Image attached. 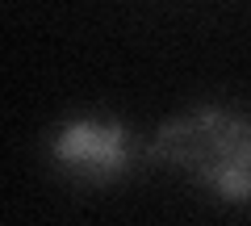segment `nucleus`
I'll return each mask as SVG.
<instances>
[{
	"mask_svg": "<svg viewBox=\"0 0 251 226\" xmlns=\"http://www.w3.org/2000/svg\"><path fill=\"white\" fill-rule=\"evenodd\" d=\"M126 159H130V130L126 126H105V138L92 151V159L80 168V176L92 180V184H109L126 172Z\"/></svg>",
	"mask_w": 251,
	"mask_h": 226,
	"instance_id": "f257e3e1",
	"label": "nucleus"
},
{
	"mask_svg": "<svg viewBox=\"0 0 251 226\" xmlns=\"http://www.w3.org/2000/svg\"><path fill=\"white\" fill-rule=\"evenodd\" d=\"M100 138H105V126H97V122H72V126L54 138L50 155H54L59 163H67V168L80 172L84 163L92 159V151L100 147Z\"/></svg>",
	"mask_w": 251,
	"mask_h": 226,
	"instance_id": "f03ea898",
	"label": "nucleus"
},
{
	"mask_svg": "<svg viewBox=\"0 0 251 226\" xmlns=\"http://www.w3.org/2000/svg\"><path fill=\"white\" fill-rule=\"evenodd\" d=\"M197 176L209 189H218L222 197H230V201H247L251 197V168H239V163H205Z\"/></svg>",
	"mask_w": 251,
	"mask_h": 226,
	"instance_id": "7ed1b4c3",
	"label": "nucleus"
}]
</instances>
